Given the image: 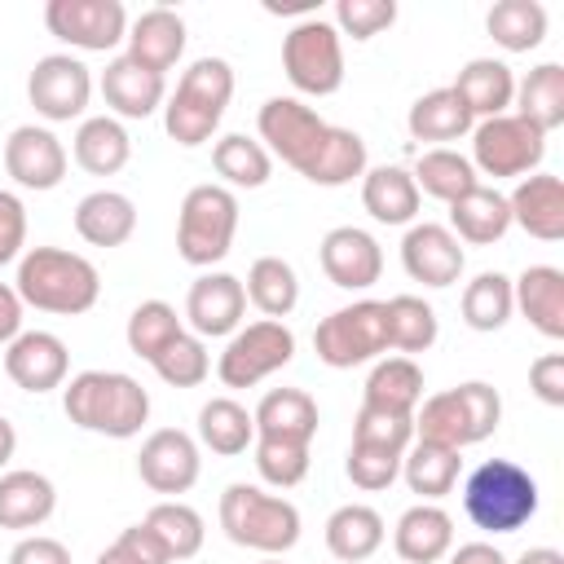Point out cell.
<instances>
[{
    "label": "cell",
    "instance_id": "cell-35",
    "mask_svg": "<svg viewBox=\"0 0 564 564\" xmlns=\"http://www.w3.org/2000/svg\"><path fill=\"white\" fill-rule=\"evenodd\" d=\"M511 115L529 119L538 132H555L564 123V66L560 62H542L533 66L520 84H516V97H511Z\"/></svg>",
    "mask_w": 564,
    "mask_h": 564
},
{
    "label": "cell",
    "instance_id": "cell-54",
    "mask_svg": "<svg viewBox=\"0 0 564 564\" xmlns=\"http://www.w3.org/2000/svg\"><path fill=\"white\" fill-rule=\"evenodd\" d=\"M26 247V207L13 189H0V269L22 260Z\"/></svg>",
    "mask_w": 564,
    "mask_h": 564
},
{
    "label": "cell",
    "instance_id": "cell-21",
    "mask_svg": "<svg viewBox=\"0 0 564 564\" xmlns=\"http://www.w3.org/2000/svg\"><path fill=\"white\" fill-rule=\"evenodd\" d=\"M511 225H520L538 242H560L564 238V181L551 172H529L516 181L507 194Z\"/></svg>",
    "mask_w": 564,
    "mask_h": 564
},
{
    "label": "cell",
    "instance_id": "cell-20",
    "mask_svg": "<svg viewBox=\"0 0 564 564\" xmlns=\"http://www.w3.org/2000/svg\"><path fill=\"white\" fill-rule=\"evenodd\" d=\"M70 352L53 330H22L13 344H4V375L22 392H53L66 383Z\"/></svg>",
    "mask_w": 564,
    "mask_h": 564
},
{
    "label": "cell",
    "instance_id": "cell-55",
    "mask_svg": "<svg viewBox=\"0 0 564 564\" xmlns=\"http://www.w3.org/2000/svg\"><path fill=\"white\" fill-rule=\"evenodd\" d=\"M529 388L546 405H564V352H542L529 366Z\"/></svg>",
    "mask_w": 564,
    "mask_h": 564
},
{
    "label": "cell",
    "instance_id": "cell-49",
    "mask_svg": "<svg viewBox=\"0 0 564 564\" xmlns=\"http://www.w3.org/2000/svg\"><path fill=\"white\" fill-rule=\"evenodd\" d=\"M256 471L264 485L273 489H295L308 476V445L304 441H273V436H256Z\"/></svg>",
    "mask_w": 564,
    "mask_h": 564
},
{
    "label": "cell",
    "instance_id": "cell-48",
    "mask_svg": "<svg viewBox=\"0 0 564 564\" xmlns=\"http://www.w3.org/2000/svg\"><path fill=\"white\" fill-rule=\"evenodd\" d=\"M150 366L167 388H198L212 375V352L198 335H176Z\"/></svg>",
    "mask_w": 564,
    "mask_h": 564
},
{
    "label": "cell",
    "instance_id": "cell-47",
    "mask_svg": "<svg viewBox=\"0 0 564 564\" xmlns=\"http://www.w3.org/2000/svg\"><path fill=\"white\" fill-rule=\"evenodd\" d=\"M176 335H185V326H181V317H176V308L167 300H141L132 308V317H128V330H123L128 348L141 361H154Z\"/></svg>",
    "mask_w": 564,
    "mask_h": 564
},
{
    "label": "cell",
    "instance_id": "cell-12",
    "mask_svg": "<svg viewBox=\"0 0 564 564\" xmlns=\"http://www.w3.org/2000/svg\"><path fill=\"white\" fill-rule=\"evenodd\" d=\"M326 128H330V123H326L313 106H304L300 97H269V101L260 106V115H256L260 145H264L273 159H282L286 167H295L300 176H304V167L313 163L317 145L326 141Z\"/></svg>",
    "mask_w": 564,
    "mask_h": 564
},
{
    "label": "cell",
    "instance_id": "cell-8",
    "mask_svg": "<svg viewBox=\"0 0 564 564\" xmlns=\"http://www.w3.org/2000/svg\"><path fill=\"white\" fill-rule=\"evenodd\" d=\"M317 361L330 370H352L366 361H379L388 352V313L383 300H352L317 322L313 330Z\"/></svg>",
    "mask_w": 564,
    "mask_h": 564
},
{
    "label": "cell",
    "instance_id": "cell-46",
    "mask_svg": "<svg viewBox=\"0 0 564 564\" xmlns=\"http://www.w3.org/2000/svg\"><path fill=\"white\" fill-rule=\"evenodd\" d=\"M489 35L507 53H529L546 40V9L538 0H498L485 18Z\"/></svg>",
    "mask_w": 564,
    "mask_h": 564
},
{
    "label": "cell",
    "instance_id": "cell-17",
    "mask_svg": "<svg viewBox=\"0 0 564 564\" xmlns=\"http://www.w3.org/2000/svg\"><path fill=\"white\" fill-rule=\"evenodd\" d=\"M317 260H322V273L339 291H370L383 278V247L375 242V234H366L357 225H335L322 238Z\"/></svg>",
    "mask_w": 564,
    "mask_h": 564
},
{
    "label": "cell",
    "instance_id": "cell-9",
    "mask_svg": "<svg viewBox=\"0 0 564 564\" xmlns=\"http://www.w3.org/2000/svg\"><path fill=\"white\" fill-rule=\"evenodd\" d=\"M282 70L295 93L330 97L344 84V35L326 18H304L282 40Z\"/></svg>",
    "mask_w": 564,
    "mask_h": 564
},
{
    "label": "cell",
    "instance_id": "cell-14",
    "mask_svg": "<svg viewBox=\"0 0 564 564\" xmlns=\"http://www.w3.org/2000/svg\"><path fill=\"white\" fill-rule=\"evenodd\" d=\"M26 97H31L40 119L70 123V119H84V110L93 101V75L75 53H48L31 66Z\"/></svg>",
    "mask_w": 564,
    "mask_h": 564
},
{
    "label": "cell",
    "instance_id": "cell-50",
    "mask_svg": "<svg viewBox=\"0 0 564 564\" xmlns=\"http://www.w3.org/2000/svg\"><path fill=\"white\" fill-rule=\"evenodd\" d=\"M401 458H405V454H397V449H379V445H361V441H352V445H348V463H344V471H348V480H352L357 489L379 494V489H388V485L401 476Z\"/></svg>",
    "mask_w": 564,
    "mask_h": 564
},
{
    "label": "cell",
    "instance_id": "cell-1",
    "mask_svg": "<svg viewBox=\"0 0 564 564\" xmlns=\"http://www.w3.org/2000/svg\"><path fill=\"white\" fill-rule=\"evenodd\" d=\"M13 291L22 304L57 317H79L101 300V273L88 256L66 247H26L18 260Z\"/></svg>",
    "mask_w": 564,
    "mask_h": 564
},
{
    "label": "cell",
    "instance_id": "cell-11",
    "mask_svg": "<svg viewBox=\"0 0 564 564\" xmlns=\"http://www.w3.org/2000/svg\"><path fill=\"white\" fill-rule=\"evenodd\" d=\"M291 357H295L291 326L273 322V317H260V322H247L229 335V344L216 361V375H220L225 388H256L273 370L291 366Z\"/></svg>",
    "mask_w": 564,
    "mask_h": 564
},
{
    "label": "cell",
    "instance_id": "cell-19",
    "mask_svg": "<svg viewBox=\"0 0 564 564\" xmlns=\"http://www.w3.org/2000/svg\"><path fill=\"white\" fill-rule=\"evenodd\" d=\"M242 313H247L242 278H234V273H203V278L189 282L185 317H189V326H194L198 339L234 335L242 326Z\"/></svg>",
    "mask_w": 564,
    "mask_h": 564
},
{
    "label": "cell",
    "instance_id": "cell-23",
    "mask_svg": "<svg viewBox=\"0 0 564 564\" xmlns=\"http://www.w3.org/2000/svg\"><path fill=\"white\" fill-rule=\"evenodd\" d=\"M101 97L119 119H150L167 101V84H163V75H154V70L137 66L128 53H119L101 70Z\"/></svg>",
    "mask_w": 564,
    "mask_h": 564
},
{
    "label": "cell",
    "instance_id": "cell-43",
    "mask_svg": "<svg viewBox=\"0 0 564 564\" xmlns=\"http://www.w3.org/2000/svg\"><path fill=\"white\" fill-rule=\"evenodd\" d=\"M383 313H388V348H397V357L427 352L441 335L436 308L423 295H392L383 300Z\"/></svg>",
    "mask_w": 564,
    "mask_h": 564
},
{
    "label": "cell",
    "instance_id": "cell-15",
    "mask_svg": "<svg viewBox=\"0 0 564 564\" xmlns=\"http://www.w3.org/2000/svg\"><path fill=\"white\" fill-rule=\"evenodd\" d=\"M198 471H203V458H198V441L181 427H159L141 441V454H137V476L154 489V494H189L198 485Z\"/></svg>",
    "mask_w": 564,
    "mask_h": 564
},
{
    "label": "cell",
    "instance_id": "cell-58",
    "mask_svg": "<svg viewBox=\"0 0 564 564\" xmlns=\"http://www.w3.org/2000/svg\"><path fill=\"white\" fill-rule=\"evenodd\" d=\"M449 564H507V555H502L494 542H463V546L449 555Z\"/></svg>",
    "mask_w": 564,
    "mask_h": 564
},
{
    "label": "cell",
    "instance_id": "cell-5",
    "mask_svg": "<svg viewBox=\"0 0 564 564\" xmlns=\"http://www.w3.org/2000/svg\"><path fill=\"white\" fill-rule=\"evenodd\" d=\"M463 511L485 533H516L538 516V480L511 458H485L463 480Z\"/></svg>",
    "mask_w": 564,
    "mask_h": 564
},
{
    "label": "cell",
    "instance_id": "cell-33",
    "mask_svg": "<svg viewBox=\"0 0 564 564\" xmlns=\"http://www.w3.org/2000/svg\"><path fill=\"white\" fill-rule=\"evenodd\" d=\"M419 401H423V370H419V361L414 357H379L375 370L366 375L361 405L414 419Z\"/></svg>",
    "mask_w": 564,
    "mask_h": 564
},
{
    "label": "cell",
    "instance_id": "cell-56",
    "mask_svg": "<svg viewBox=\"0 0 564 564\" xmlns=\"http://www.w3.org/2000/svg\"><path fill=\"white\" fill-rule=\"evenodd\" d=\"M9 564H70V551L48 533H31L9 551Z\"/></svg>",
    "mask_w": 564,
    "mask_h": 564
},
{
    "label": "cell",
    "instance_id": "cell-39",
    "mask_svg": "<svg viewBox=\"0 0 564 564\" xmlns=\"http://www.w3.org/2000/svg\"><path fill=\"white\" fill-rule=\"evenodd\" d=\"M458 449L449 445H432V441H410L405 458H401V476L410 485V494H419L423 502H436L445 498L454 485H458Z\"/></svg>",
    "mask_w": 564,
    "mask_h": 564
},
{
    "label": "cell",
    "instance_id": "cell-45",
    "mask_svg": "<svg viewBox=\"0 0 564 564\" xmlns=\"http://www.w3.org/2000/svg\"><path fill=\"white\" fill-rule=\"evenodd\" d=\"M516 313V295H511V278L498 273V269H485L476 273L467 286H463V322L480 335L489 330H502Z\"/></svg>",
    "mask_w": 564,
    "mask_h": 564
},
{
    "label": "cell",
    "instance_id": "cell-27",
    "mask_svg": "<svg viewBox=\"0 0 564 564\" xmlns=\"http://www.w3.org/2000/svg\"><path fill=\"white\" fill-rule=\"evenodd\" d=\"M511 295L538 335L564 339V273L555 264H529L511 282Z\"/></svg>",
    "mask_w": 564,
    "mask_h": 564
},
{
    "label": "cell",
    "instance_id": "cell-6",
    "mask_svg": "<svg viewBox=\"0 0 564 564\" xmlns=\"http://www.w3.org/2000/svg\"><path fill=\"white\" fill-rule=\"evenodd\" d=\"M220 529L234 546L260 555H286L300 542V507L282 494H264L260 485L234 480L220 494Z\"/></svg>",
    "mask_w": 564,
    "mask_h": 564
},
{
    "label": "cell",
    "instance_id": "cell-25",
    "mask_svg": "<svg viewBox=\"0 0 564 564\" xmlns=\"http://www.w3.org/2000/svg\"><path fill=\"white\" fill-rule=\"evenodd\" d=\"M57 511V489L44 471L13 467L0 471V529H40Z\"/></svg>",
    "mask_w": 564,
    "mask_h": 564
},
{
    "label": "cell",
    "instance_id": "cell-18",
    "mask_svg": "<svg viewBox=\"0 0 564 564\" xmlns=\"http://www.w3.org/2000/svg\"><path fill=\"white\" fill-rule=\"evenodd\" d=\"M401 264H405V273H410L414 282H423V286H454V282L463 278L467 251H463V242H458L445 225L419 220V225H410L405 238H401Z\"/></svg>",
    "mask_w": 564,
    "mask_h": 564
},
{
    "label": "cell",
    "instance_id": "cell-34",
    "mask_svg": "<svg viewBox=\"0 0 564 564\" xmlns=\"http://www.w3.org/2000/svg\"><path fill=\"white\" fill-rule=\"evenodd\" d=\"M383 546V516L366 502H344L326 520V551L339 564H366Z\"/></svg>",
    "mask_w": 564,
    "mask_h": 564
},
{
    "label": "cell",
    "instance_id": "cell-16",
    "mask_svg": "<svg viewBox=\"0 0 564 564\" xmlns=\"http://www.w3.org/2000/svg\"><path fill=\"white\" fill-rule=\"evenodd\" d=\"M66 145L57 141V132L40 128V123H22L9 132L4 141V172L22 185V189H57L66 176Z\"/></svg>",
    "mask_w": 564,
    "mask_h": 564
},
{
    "label": "cell",
    "instance_id": "cell-3",
    "mask_svg": "<svg viewBox=\"0 0 564 564\" xmlns=\"http://www.w3.org/2000/svg\"><path fill=\"white\" fill-rule=\"evenodd\" d=\"M502 423V397L494 383L485 379H467L458 388L432 392L427 401H419L414 410V441H432V445H449V449H467L480 445L498 432Z\"/></svg>",
    "mask_w": 564,
    "mask_h": 564
},
{
    "label": "cell",
    "instance_id": "cell-53",
    "mask_svg": "<svg viewBox=\"0 0 564 564\" xmlns=\"http://www.w3.org/2000/svg\"><path fill=\"white\" fill-rule=\"evenodd\" d=\"M93 564H172L167 551L159 546V538L145 524H128Z\"/></svg>",
    "mask_w": 564,
    "mask_h": 564
},
{
    "label": "cell",
    "instance_id": "cell-4",
    "mask_svg": "<svg viewBox=\"0 0 564 564\" xmlns=\"http://www.w3.org/2000/svg\"><path fill=\"white\" fill-rule=\"evenodd\" d=\"M234 97V66L225 57H198L185 66L176 93L163 101V128L176 145L194 150L216 137L225 106Z\"/></svg>",
    "mask_w": 564,
    "mask_h": 564
},
{
    "label": "cell",
    "instance_id": "cell-30",
    "mask_svg": "<svg viewBox=\"0 0 564 564\" xmlns=\"http://www.w3.org/2000/svg\"><path fill=\"white\" fill-rule=\"evenodd\" d=\"M256 419V436H273V441H304L313 445L317 436V401L304 388H273L260 397V405L251 410Z\"/></svg>",
    "mask_w": 564,
    "mask_h": 564
},
{
    "label": "cell",
    "instance_id": "cell-38",
    "mask_svg": "<svg viewBox=\"0 0 564 564\" xmlns=\"http://www.w3.org/2000/svg\"><path fill=\"white\" fill-rule=\"evenodd\" d=\"M242 291H247V300H251L264 317L282 322V317H291L295 304H300V273H295L291 260H282V256H260V260H251Z\"/></svg>",
    "mask_w": 564,
    "mask_h": 564
},
{
    "label": "cell",
    "instance_id": "cell-52",
    "mask_svg": "<svg viewBox=\"0 0 564 564\" xmlns=\"http://www.w3.org/2000/svg\"><path fill=\"white\" fill-rule=\"evenodd\" d=\"M352 441L405 454L410 441H414V419H410V414H388V410H370V405H361L357 419H352Z\"/></svg>",
    "mask_w": 564,
    "mask_h": 564
},
{
    "label": "cell",
    "instance_id": "cell-40",
    "mask_svg": "<svg viewBox=\"0 0 564 564\" xmlns=\"http://www.w3.org/2000/svg\"><path fill=\"white\" fill-rule=\"evenodd\" d=\"M357 176H366V141H361V132L330 123L326 128V141L317 145L313 163L304 167V181L326 185V189H339V185H348Z\"/></svg>",
    "mask_w": 564,
    "mask_h": 564
},
{
    "label": "cell",
    "instance_id": "cell-42",
    "mask_svg": "<svg viewBox=\"0 0 564 564\" xmlns=\"http://www.w3.org/2000/svg\"><path fill=\"white\" fill-rule=\"evenodd\" d=\"M256 441V419L242 401L234 397H212L203 410H198V445H207L212 454L220 458H234L242 454L247 445Z\"/></svg>",
    "mask_w": 564,
    "mask_h": 564
},
{
    "label": "cell",
    "instance_id": "cell-10",
    "mask_svg": "<svg viewBox=\"0 0 564 564\" xmlns=\"http://www.w3.org/2000/svg\"><path fill=\"white\" fill-rule=\"evenodd\" d=\"M546 154V132H538L529 119L520 115H494V119H480L471 128V167L476 176H529L538 172Z\"/></svg>",
    "mask_w": 564,
    "mask_h": 564
},
{
    "label": "cell",
    "instance_id": "cell-22",
    "mask_svg": "<svg viewBox=\"0 0 564 564\" xmlns=\"http://www.w3.org/2000/svg\"><path fill=\"white\" fill-rule=\"evenodd\" d=\"M185 40H189L185 35V18L176 9H167V4H154V9H145V13H137L128 22V57L137 66L154 70V75H163V70H172L181 62Z\"/></svg>",
    "mask_w": 564,
    "mask_h": 564
},
{
    "label": "cell",
    "instance_id": "cell-31",
    "mask_svg": "<svg viewBox=\"0 0 564 564\" xmlns=\"http://www.w3.org/2000/svg\"><path fill=\"white\" fill-rule=\"evenodd\" d=\"M70 154H75V163H79L84 172H93V176H115V172H123L128 159H132V137H128V128H123L115 115H88V119H79V128H75Z\"/></svg>",
    "mask_w": 564,
    "mask_h": 564
},
{
    "label": "cell",
    "instance_id": "cell-29",
    "mask_svg": "<svg viewBox=\"0 0 564 564\" xmlns=\"http://www.w3.org/2000/svg\"><path fill=\"white\" fill-rule=\"evenodd\" d=\"M458 242H471V247H494L507 229H511V207H507V194H498L494 185H476L467 189L463 198L449 203V225H445Z\"/></svg>",
    "mask_w": 564,
    "mask_h": 564
},
{
    "label": "cell",
    "instance_id": "cell-57",
    "mask_svg": "<svg viewBox=\"0 0 564 564\" xmlns=\"http://www.w3.org/2000/svg\"><path fill=\"white\" fill-rule=\"evenodd\" d=\"M22 295L9 282H0V344H13L22 335Z\"/></svg>",
    "mask_w": 564,
    "mask_h": 564
},
{
    "label": "cell",
    "instance_id": "cell-61",
    "mask_svg": "<svg viewBox=\"0 0 564 564\" xmlns=\"http://www.w3.org/2000/svg\"><path fill=\"white\" fill-rule=\"evenodd\" d=\"M260 564H282V555H264V560H260Z\"/></svg>",
    "mask_w": 564,
    "mask_h": 564
},
{
    "label": "cell",
    "instance_id": "cell-13",
    "mask_svg": "<svg viewBox=\"0 0 564 564\" xmlns=\"http://www.w3.org/2000/svg\"><path fill=\"white\" fill-rule=\"evenodd\" d=\"M44 26L79 53H110L128 40V9L119 0H48Z\"/></svg>",
    "mask_w": 564,
    "mask_h": 564
},
{
    "label": "cell",
    "instance_id": "cell-2",
    "mask_svg": "<svg viewBox=\"0 0 564 564\" xmlns=\"http://www.w3.org/2000/svg\"><path fill=\"white\" fill-rule=\"evenodd\" d=\"M62 410L84 432L128 441L150 419V392L123 370H79L62 388Z\"/></svg>",
    "mask_w": 564,
    "mask_h": 564
},
{
    "label": "cell",
    "instance_id": "cell-7",
    "mask_svg": "<svg viewBox=\"0 0 564 564\" xmlns=\"http://www.w3.org/2000/svg\"><path fill=\"white\" fill-rule=\"evenodd\" d=\"M238 234V194L207 181L194 185L181 198V216H176V251L185 264L194 269H212L229 256Z\"/></svg>",
    "mask_w": 564,
    "mask_h": 564
},
{
    "label": "cell",
    "instance_id": "cell-60",
    "mask_svg": "<svg viewBox=\"0 0 564 564\" xmlns=\"http://www.w3.org/2000/svg\"><path fill=\"white\" fill-rule=\"evenodd\" d=\"M516 564H564V555H560L555 546H529Z\"/></svg>",
    "mask_w": 564,
    "mask_h": 564
},
{
    "label": "cell",
    "instance_id": "cell-59",
    "mask_svg": "<svg viewBox=\"0 0 564 564\" xmlns=\"http://www.w3.org/2000/svg\"><path fill=\"white\" fill-rule=\"evenodd\" d=\"M13 449H18V432H13V423L0 414V471L9 467V458H13Z\"/></svg>",
    "mask_w": 564,
    "mask_h": 564
},
{
    "label": "cell",
    "instance_id": "cell-37",
    "mask_svg": "<svg viewBox=\"0 0 564 564\" xmlns=\"http://www.w3.org/2000/svg\"><path fill=\"white\" fill-rule=\"evenodd\" d=\"M212 167L225 181V189H260L273 176V154L247 132H225L212 145Z\"/></svg>",
    "mask_w": 564,
    "mask_h": 564
},
{
    "label": "cell",
    "instance_id": "cell-28",
    "mask_svg": "<svg viewBox=\"0 0 564 564\" xmlns=\"http://www.w3.org/2000/svg\"><path fill=\"white\" fill-rule=\"evenodd\" d=\"M458 93V101L471 110V119H494V115H507L511 110V97H516V75L502 57H471L458 79L449 84Z\"/></svg>",
    "mask_w": 564,
    "mask_h": 564
},
{
    "label": "cell",
    "instance_id": "cell-51",
    "mask_svg": "<svg viewBox=\"0 0 564 564\" xmlns=\"http://www.w3.org/2000/svg\"><path fill=\"white\" fill-rule=\"evenodd\" d=\"M397 22V0H335V31L352 35L357 44L375 40L379 31H388Z\"/></svg>",
    "mask_w": 564,
    "mask_h": 564
},
{
    "label": "cell",
    "instance_id": "cell-41",
    "mask_svg": "<svg viewBox=\"0 0 564 564\" xmlns=\"http://www.w3.org/2000/svg\"><path fill=\"white\" fill-rule=\"evenodd\" d=\"M410 176H414L419 194H427V198H436V203H454V198H463L467 189L480 185L471 159L458 154V150H449V145H432V150H423Z\"/></svg>",
    "mask_w": 564,
    "mask_h": 564
},
{
    "label": "cell",
    "instance_id": "cell-32",
    "mask_svg": "<svg viewBox=\"0 0 564 564\" xmlns=\"http://www.w3.org/2000/svg\"><path fill=\"white\" fill-rule=\"evenodd\" d=\"M419 198H423V194H419L410 167L383 163V167H366V176H361V207H366L379 225H414Z\"/></svg>",
    "mask_w": 564,
    "mask_h": 564
},
{
    "label": "cell",
    "instance_id": "cell-44",
    "mask_svg": "<svg viewBox=\"0 0 564 564\" xmlns=\"http://www.w3.org/2000/svg\"><path fill=\"white\" fill-rule=\"evenodd\" d=\"M141 524L159 538V546L167 551V560H172V564H176V560L198 555V551H203V538H207L203 516H198L189 502H181V498H163V502H154V507L145 511V520H141Z\"/></svg>",
    "mask_w": 564,
    "mask_h": 564
},
{
    "label": "cell",
    "instance_id": "cell-36",
    "mask_svg": "<svg viewBox=\"0 0 564 564\" xmlns=\"http://www.w3.org/2000/svg\"><path fill=\"white\" fill-rule=\"evenodd\" d=\"M405 128H410L414 141H436V145H445V141L467 137V132L476 128V119H471V110L458 101L454 88H432V93H423V97L410 106Z\"/></svg>",
    "mask_w": 564,
    "mask_h": 564
},
{
    "label": "cell",
    "instance_id": "cell-24",
    "mask_svg": "<svg viewBox=\"0 0 564 564\" xmlns=\"http://www.w3.org/2000/svg\"><path fill=\"white\" fill-rule=\"evenodd\" d=\"M392 546L405 564H436L454 551V516L436 502H414L392 529Z\"/></svg>",
    "mask_w": 564,
    "mask_h": 564
},
{
    "label": "cell",
    "instance_id": "cell-26",
    "mask_svg": "<svg viewBox=\"0 0 564 564\" xmlns=\"http://www.w3.org/2000/svg\"><path fill=\"white\" fill-rule=\"evenodd\" d=\"M75 234L88 247H123L137 234V203L119 189H93L75 203Z\"/></svg>",
    "mask_w": 564,
    "mask_h": 564
}]
</instances>
